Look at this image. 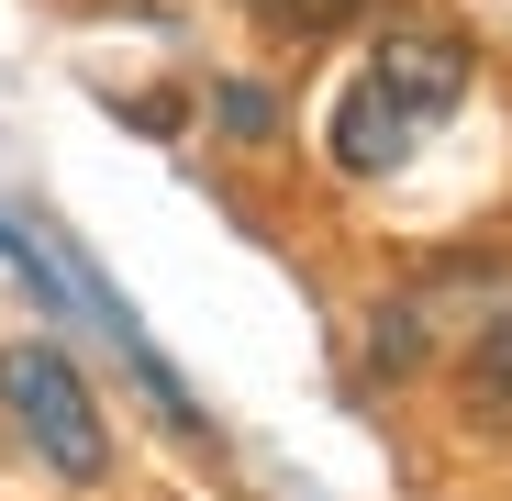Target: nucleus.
<instances>
[{"label":"nucleus","instance_id":"obj_1","mask_svg":"<svg viewBox=\"0 0 512 501\" xmlns=\"http://www.w3.org/2000/svg\"><path fill=\"white\" fill-rule=\"evenodd\" d=\"M457 101H468V34L457 23H379V45L357 56V78L323 112V156L346 179H390Z\"/></svg>","mask_w":512,"mask_h":501},{"label":"nucleus","instance_id":"obj_5","mask_svg":"<svg viewBox=\"0 0 512 501\" xmlns=\"http://www.w3.org/2000/svg\"><path fill=\"white\" fill-rule=\"evenodd\" d=\"M256 23H268V34H334V23H357V0H256Z\"/></svg>","mask_w":512,"mask_h":501},{"label":"nucleus","instance_id":"obj_3","mask_svg":"<svg viewBox=\"0 0 512 501\" xmlns=\"http://www.w3.org/2000/svg\"><path fill=\"white\" fill-rule=\"evenodd\" d=\"M0 401H12L23 446H34L67 490H101V479H112L101 390H90V368H78L67 346H45V334H12V346H0Z\"/></svg>","mask_w":512,"mask_h":501},{"label":"nucleus","instance_id":"obj_4","mask_svg":"<svg viewBox=\"0 0 512 501\" xmlns=\"http://www.w3.org/2000/svg\"><path fill=\"white\" fill-rule=\"evenodd\" d=\"M457 390H468V412H479V424H512V312H501L479 346L457 357Z\"/></svg>","mask_w":512,"mask_h":501},{"label":"nucleus","instance_id":"obj_2","mask_svg":"<svg viewBox=\"0 0 512 501\" xmlns=\"http://www.w3.org/2000/svg\"><path fill=\"white\" fill-rule=\"evenodd\" d=\"M512 312V268L501 257H446L401 279L379 312H368V379H412V368H457L479 334Z\"/></svg>","mask_w":512,"mask_h":501},{"label":"nucleus","instance_id":"obj_6","mask_svg":"<svg viewBox=\"0 0 512 501\" xmlns=\"http://www.w3.org/2000/svg\"><path fill=\"white\" fill-rule=\"evenodd\" d=\"M212 112L234 123V145H268V123H279V101H268V90H245V78H234V90H223Z\"/></svg>","mask_w":512,"mask_h":501}]
</instances>
